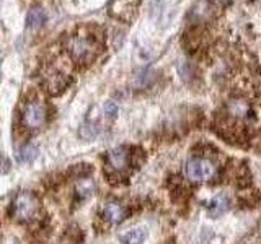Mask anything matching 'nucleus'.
<instances>
[{
    "label": "nucleus",
    "instance_id": "obj_8",
    "mask_svg": "<svg viewBox=\"0 0 261 244\" xmlns=\"http://www.w3.org/2000/svg\"><path fill=\"white\" fill-rule=\"evenodd\" d=\"M106 161L111 169L122 171L129 163V150L124 148V146H118V148H113L111 151H108V157H106Z\"/></svg>",
    "mask_w": 261,
    "mask_h": 244
},
{
    "label": "nucleus",
    "instance_id": "obj_12",
    "mask_svg": "<svg viewBox=\"0 0 261 244\" xmlns=\"http://www.w3.org/2000/svg\"><path fill=\"white\" fill-rule=\"evenodd\" d=\"M44 21H46V12L41 7H33L27 15V26L31 29L43 26Z\"/></svg>",
    "mask_w": 261,
    "mask_h": 244
},
{
    "label": "nucleus",
    "instance_id": "obj_17",
    "mask_svg": "<svg viewBox=\"0 0 261 244\" xmlns=\"http://www.w3.org/2000/svg\"><path fill=\"white\" fill-rule=\"evenodd\" d=\"M103 114L108 120H114L118 116V104L114 101H106L103 106Z\"/></svg>",
    "mask_w": 261,
    "mask_h": 244
},
{
    "label": "nucleus",
    "instance_id": "obj_14",
    "mask_svg": "<svg viewBox=\"0 0 261 244\" xmlns=\"http://www.w3.org/2000/svg\"><path fill=\"white\" fill-rule=\"evenodd\" d=\"M36 155H38L36 146L27 145V146H23V148L18 150V153H16V158H18V161H21V163H31L33 160L36 158Z\"/></svg>",
    "mask_w": 261,
    "mask_h": 244
},
{
    "label": "nucleus",
    "instance_id": "obj_3",
    "mask_svg": "<svg viewBox=\"0 0 261 244\" xmlns=\"http://www.w3.org/2000/svg\"><path fill=\"white\" fill-rule=\"evenodd\" d=\"M69 81H70L69 73L61 70L56 64L46 67V70L43 73V83H44L46 89L51 95H59V93H62L64 89L67 88Z\"/></svg>",
    "mask_w": 261,
    "mask_h": 244
},
{
    "label": "nucleus",
    "instance_id": "obj_1",
    "mask_svg": "<svg viewBox=\"0 0 261 244\" xmlns=\"http://www.w3.org/2000/svg\"><path fill=\"white\" fill-rule=\"evenodd\" d=\"M65 47H67V52L75 62L88 64L95 60L96 55L101 52L103 49L101 35L90 26L79 28L75 33H72L69 36Z\"/></svg>",
    "mask_w": 261,
    "mask_h": 244
},
{
    "label": "nucleus",
    "instance_id": "obj_15",
    "mask_svg": "<svg viewBox=\"0 0 261 244\" xmlns=\"http://www.w3.org/2000/svg\"><path fill=\"white\" fill-rule=\"evenodd\" d=\"M92 171H93L92 166L87 165V163H82V165H75V166H72V168H70V174H72L73 177L84 179V177H87L90 173H92Z\"/></svg>",
    "mask_w": 261,
    "mask_h": 244
},
{
    "label": "nucleus",
    "instance_id": "obj_11",
    "mask_svg": "<svg viewBox=\"0 0 261 244\" xmlns=\"http://www.w3.org/2000/svg\"><path fill=\"white\" fill-rule=\"evenodd\" d=\"M145 238H147V230L141 226V228H134V230L122 233L119 236V241L122 244H142Z\"/></svg>",
    "mask_w": 261,
    "mask_h": 244
},
{
    "label": "nucleus",
    "instance_id": "obj_5",
    "mask_svg": "<svg viewBox=\"0 0 261 244\" xmlns=\"http://www.w3.org/2000/svg\"><path fill=\"white\" fill-rule=\"evenodd\" d=\"M216 166L212 165L209 160L204 158H193L191 161H188L186 165V174L191 181L201 182V181H209L214 176Z\"/></svg>",
    "mask_w": 261,
    "mask_h": 244
},
{
    "label": "nucleus",
    "instance_id": "obj_13",
    "mask_svg": "<svg viewBox=\"0 0 261 244\" xmlns=\"http://www.w3.org/2000/svg\"><path fill=\"white\" fill-rule=\"evenodd\" d=\"M153 80H155V72L150 70L149 67H145V69H141L136 73L133 83L137 88H145V86H149Z\"/></svg>",
    "mask_w": 261,
    "mask_h": 244
},
{
    "label": "nucleus",
    "instance_id": "obj_16",
    "mask_svg": "<svg viewBox=\"0 0 261 244\" xmlns=\"http://www.w3.org/2000/svg\"><path fill=\"white\" fill-rule=\"evenodd\" d=\"M98 135V129L92 124H84L80 127V137L84 138V140H93Z\"/></svg>",
    "mask_w": 261,
    "mask_h": 244
},
{
    "label": "nucleus",
    "instance_id": "obj_7",
    "mask_svg": "<svg viewBox=\"0 0 261 244\" xmlns=\"http://www.w3.org/2000/svg\"><path fill=\"white\" fill-rule=\"evenodd\" d=\"M139 0H113L110 8L114 16L121 20H129L133 16V12L137 8Z\"/></svg>",
    "mask_w": 261,
    "mask_h": 244
},
{
    "label": "nucleus",
    "instance_id": "obj_18",
    "mask_svg": "<svg viewBox=\"0 0 261 244\" xmlns=\"http://www.w3.org/2000/svg\"><path fill=\"white\" fill-rule=\"evenodd\" d=\"M199 244H206V241H204V238L201 239V242H199Z\"/></svg>",
    "mask_w": 261,
    "mask_h": 244
},
{
    "label": "nucleus",
    "instance_id": "obj_9",
    "mask_svg": "<svg viewBox=\"0 0 261 244\" xmlns=\"http://www.w3.org/2000/svg\"><path fill=\"white\" fill-rule=\"evenodd\" d=\"M228 208H230V199H228V195L217 194L209 203V215L212 218H217L220 215H224Z\"/></svg>",
    "mask_w": 261,
    "mask_h": 244
},
{
    "label": "nucleus",
    "instance_id": "obj_6",
    "mask_svg": "<svg viewBox=\"0 0 261 244\" xmlns=\"http://www.w3.org/2000/svg\"><path fill=\"white\" fill-rule=\"evenodd\" d=\"M225 111L233 119H245L251 114V106L243 98H232L225 104Z\"/></svg>",
    "mask_w": 261,
    "mask_h": 244
},
{
    "label": "nucleus",
    "instance_id": "obj_10",
    "mask_svg": "<svg viewBox=\"0 0 261 244\" xmlns=\"http://www.w3.org/2000/svg\"><path fill=\"white\" fill-rule=\"evenodd\" d=\"M124 207L119 205L118 202H110L106 203V207L103 208V217L105 220H108L110 223H119L124 218Z\"/></svg>",
    "mask_w": 261,
    "mask_h": 244
},
{
    "label": "nucleus",
    "instance_id": "obj_4",
    "mask_svg": "<svg viewBox=\"0 0 261 244\" xmlns=\"http://www.w3.org/2000/svg\"><path fill=\"white\" fill-rule=\"evenodd\" d=\"M47 117V111L43 101L31 100L23 109V126L28 129H39L44 126Z\"/></svg>",
    "mask_w": 261,
    "mask_h": 244
},
{
    "label": "nucleus",
    "instance_id": "obj_2",
    "mask_svg": "<svg viewBox=\"0 0 261 244\" xmlns=\"http://www.w3.org/2000/svg\"><path fill=\"white\" fill-rule=\"evenodd\" d=\"M39 210V200L31 192H20L13 200V211L16 220L20 222H30L36 217Z\"/></svg>",
    "mask_w": 261,
    "mask_h": 244
}]
</instances>
